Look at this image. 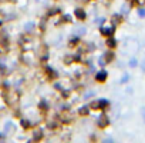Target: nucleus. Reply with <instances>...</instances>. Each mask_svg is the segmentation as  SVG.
I'll list each match as a JSON object with an SVG mask.
<instances>
[{"instance_id": "1", "label": "nucleus", "mask_w": 145, "mask_h": 143, "mask_svg": "<svg viewBox=\"0 0 145 143\" xmlns=\"http://www.w3.org/2000/svg\"><path fill=\"white\" fill-rule=\"evenodd\" d=\"M107 72L105 70H101L100 73H97V76H95V79L98 80V82H105V79H107Z\"/></svg>"}, {"instance_id": "2", "label": "nucleus", "mask_w": 145, "mask_h": 143, "mask_svg": "<svg viewBox=\"0 0 145 143\" xmlns=\"http://www.w3.org/2000/svg\"><path fill=\"white\" fill-rule=\"evenodd\" d=\"M98 124H100L101 127H104V126H107V124H108V119H107V116H103V117L100 119V122H98Z\"/></svg>"}, {"instance_id": "3", "label": "nucleus", "mask_w": 145, "mask_h": 143, "mask_svg": "<svg viewBox=\"0 0 145 143\" xmlns=\"http://www.w3.org/2000/svg\"><path fill=\"white\" fill-rule=\"evenodd\" d=\"M103 33L107 34V36H112L114 33V27H110V29H103Z\"/></svg>"}, {"instance_id": "4", "label": "nucleus", "mask_w": 145, "mask_h": 143, "mask_svg": "<svg viewBox=\"0 0 145 143\" xmlns=\"http://www.w3.org/2000/svg\"><path fill=\"white\" fill-rule=\"evenodd\" d=\"M76 15H77V17H80V19H84V17H86V15H84V12H83V10H77V12H76Z\"/></svg>"}, {"instance_id": "5", "label": "nucleus", "mask_w": 145, "mask_h": 143, "mask_svg": "<svg viewBox=\"0 0 145 143\" xmlns=\"http://www.w3.org/2000/svg\"><path fill=\"white\" fill-rule=\"evenodd\" d=\"M107 44H108L110 47H115V44H117V43H115V40H114V39H108Z\"/></svg>"}, {"instance_id": "6", "label": "nucleus", "mask_w": 145, "mask_h": 143, "mask_svg": "<svg viewBox=\"0 0 145 143\" xmlns=\"http://www.w3.org/2000/svg\"><path fill=\"white\" fill-rule=\"evenodd\" d=\"M137 64H138L137 59H131V60H129V66H131V67H134V66H137Z\"/></svg>"}, {"instance_id": "7", "label": "nucleus", "mask_w": 145, "mask_h": 143, "mask_svg": "<svg viewBox=\"0 0 145 143\" xmlns=\"http://www.w3.org/2000/svg\"><path fill=\"white\" fill-rule=\"evenodd\" d=\"M88 112H90V107H84V109L80 110V115H86V113H88Z\"/></svg>"}, {"instance_id": "8", "label": "nucleus", "mask_w": 145, "mask_h": 143, "mask_svg": "<svg viewBox=\"0 0 145 143\" xmlns=\"http://www.w3.org/2000/svg\"><path fill=\"white\" fill-rule=\"evenodd\" d=\"M138 15H139L141 17H145V9H139V10H138Z\"/></svg>"}, {"instance_id": "9", "label": "nucleus", "mask_w": 145, "mask_h": 143, "mask_svg": "<svg viewBox=\"0 0 145 143\" xmlns=\"http://www.w3.org/2000/svg\"><path fill=\"white\" fill-rule=\"evenodd\" d=\"M105 57H107V62H110V60L114 57V54H112V53H108V54H105Z\"/></svg>"}, {"instance_id": "10", "label": "nucleus", "mask_w": 145, "mask_h": 143, "mask_svg": "<svg viewBox=\"0 0 145 143\" xmlns=\"http://www.w3.org/2000/svg\"><path fill=\"white\" fill-rule=\"evenodd\" d=\"M141 116H142V119H144V122H145V106L141 109Z\"/></svg>"}, {"instance_id": "11", "label": "nucleus", "mask_w": 145, "mask_h": 143, "mask_svg": "<svg viewBox=\"0 0 145 143\" xmlns=\"http://www.w3.org/2000/svg\"><path fill=\"white\" fill-rule=\"evenodd\" d=\"M127 80H128V75H125V76H124V77L121 79V83H125Z\"/></svg>"}, {"instance_id": "12", "label": "nucleus", "mask_w": 145, "mask_h": 143, "mask_svg": "<svg viewBox=\"0 0 145 143\" xmlns=\"http://www.w3.org/2000/svg\"><path fill=\"white\" fill-rule=\"evenodd\" d=\"M141 69H142V70H145V59L141 62Z\"/></svg>"}, {"instance_id": "13", "label": "nucleus", "mask_w": 145, "mask_h": 143, "mask_svg": "<svg viewBox=\"0 0 145 143\" xmlns=\"http://www.w3.org/2000/svg\"><path fill=\"white\" fill-rule=\"evenodd\" d=\"M104 143H114V140H111V139H108V140H104Z\"/></svg>"}]
</instances>
